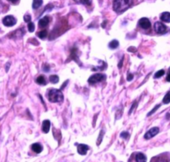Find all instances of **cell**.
Here are the masks:
<instances>
[{
    "label": "cell",
    "instance_id": "obj_1",
    "mask_svg": "<svg viewBox=\"0 0 170 162\" xmlns=\"http://www.w3.org/2000/svg\"><path fill=\"white\" fill-rule=\"evenodd\" d=\"M133 4V0H114V10L117 13H123L129 9Z\"/></svg>",
    "mask_w": 170,
    "mask_h": 162
},
{
    "label": "cell",
    "instance_id": "obj_2",
    "mask_svg": "<svg viewBox=\"0 0 170 162\" xmlns=\"http://www.w3.org/2000/svg\"><path fill=\"white\" fill-rule=\"evenodd\" d=\"M49 99L50 102H62L63 100V95L59 90L52 89L49 92Z\"/></svg>",
    "mask_w": 170,
    "mask_h": 162
},
{
    "label": "cell",
    "instance_id": "obj_3",
    "mask_svg": "<svg viewBox=\"0 0 170 162\" xmlns=\"http://www.w3.org/2000/svg\"><path fill=\"white\" fill-rule=\"evenodd\" d=\"M105 78H106V77H105L104 75H102V74H96V75H92L89 79H88V83L91 84V85H94V84H96V83H99V82L104 80Z\"/></svg>",
    "mask_w": 170,
    "mask_h": 162
},
{
    "label": "cell",
    "instance_id": "obj_4",
    "mask_svg": "<svg viewBox=\"0 0 170 162\" xmlns=\"http://www.w3.org/2000/svg\"><path fill=\"white\" fill-rule=\"evenodd\" d=\"M17 23V19L12 15H8V16H6L5 18H4L3 19V23L7 26V27H12L13 25H15Z\"/></svg>",
    "mask_w": 170,
    "mask_h": 162
},
{
    "label": "cell",
    "instance_id": "obj_5",
    "mask_svg": "<svg viewBox=\"0 0 170 162\" xmlns=\"http://www.w3.org/2000/svg\"><path fill=\"white\" fill-rule=\"evenodd\" d=\"M154 30L158 33H164L167 31V27L161 22H156L154 23Z\"/></svg>",
    "mask_w": 170,
    "mask_h": 162
},
{
    "label": "cell",
    "instance_id": "obj_6",
    "mask_svg": "<svg viewBox=\"0 0 170 162\" xmlns=\"http://www.w3.org/2000/svg\"><path fill=\"white\" fill-rule=\"evenodd\" d=\"M159 132V128H158V127H154V128L150 129V130H148V132L144 135V138H145L146 140H149V139H151V138H153L154 136H155Z\"/></svg>",
    "mask_w": 170,
    "mask_h": 162
},
{
    "label": "cell",
    "instance_id": "obj_7",
    "mask_svg": "<svg viewBox=\"0 0 170 162\" xmlns=\"http://www.w3.org/2000/svg\"><path fill=\"white\" fill-rule=\"evenodd\" d=\"M138 24L139 26L143 28V29H148L151 27V23L148 20L147 18H142L139 21H138Z\"/></svg>",
    "mask_w": 170,
    "mask_h": 162
},
{
    "label": "cell",
    "instance_id": "obj_8",
    "mask_svg": "<svg viewBox=\"0 0 170 162\" xmlns=\"http://www.w3.org/2000/svg\"><path fill=\"white\" fill-rule=\"evenodd\" d=\"M88 150H89V147H88L87 145L80 144V145H78V152L80 155H82V156L86 155Z\"/></svg>",
    "mask_w": 170,
    "mask_h": 162
},
{
    "label": "cell",
    "instance_id": "obj_9",
    "mask_svg": "<svg viewBox=\"0 0 170 162\" xmlns=\"http://www.w3.org/2000/svg\"><path fill=\"white\" fill-rule=\"evenodd\" d=\"M49 18L47 16L44 17V18H42L39 22V25L40 28H45L48 26V24H49Z\"/></svg>",
    "mask_w": 170,
    "mask_h": 162
},
{
    "label": "cell",
    "instance_id": "obj_10",
    "mask_svg": "<svg viewBox=\"0 0 170 162\" xmlns=\"http://www.w3.org/2000/svg\"><path fill=\"white\" fill-rule=\"evenodd\" d=\"M160 19L165 23H170V13L169 12H164L161 14Z\"/></svg>",
    "mask_w": 170,
    "mask_h": 162
},
{
    "label": "cell",
    "instance_id": "obj_11",
    "mask_svg": "<svg viewBox=\"0 0 170 162\" xmlns=\"http://www.w3.org/2000/svg\"><path fill=\"white\" fill-rule=\"evenodd\" d=\"M50 129V121L49 120H48V119H46V120H44V122H43V126H42V130L44 131V133H48Z\"/></svg>",
    "mask_w": 170,
    "mask_h": 162
},
{
    "label": "cell",
    "instance_id": "obj_12",
    "mask_svg": "<svg viewBox=\"0 0 170 162\" xmlns=\"http://www.w3.org/2000/svg\"><path fill=\"white\" fill-rule=\"evenodd\" d=\"M32 150L35 153L39 154V153H41L42 151H43V146H41L40 144H39V143H35V144H33V146H32Z\"/></svg>",
    "mask_w": 170,
    "mask_h": 162
},
{
    "label": "cell",
    "instance_id": "obj_13",
    "mask_svg": "<svg viewBox=\"0 0 170 162\" xmlns=\"http://www.w3.org/2000/svg\"><path fill=\"white\" fill-rule=\"evenodd\" d=\"M136 161L137 162H146L147 157L145 156L143 153H138L136 155Z\"/></svg>",
    "mask_w": 170,
    "mask_h": 162
},
{
    "label": "cell",
    "instance_id": "obj_14",
    "mask_svg": "<svg viewBox=\"0 0 170 162\" xmlns=\"http://www.w3.org/2000/svg\"><path fill=\"white\" fill-rule=\"evenodd\" d=\"M43 4V0H33V9H37L39 7Z\"/></svg>",
    "mask_w": 170,
    "mask_h": 162
},
{
    "label": "cell",
    "instance_id": "obj_15",
    "mask_svg": "<svg viewBox=\"0 0 170 162\" xmlns=\"http://www.w3.org/2000/svg\"><path fill=\"white\" fill-rule=\"evenodd\" d=\"M37 83L39 84V85H46L47 83H46V80H45V78H44L43 75H40L39 76L38 78H37Z\"/></svg>",
    "mask_w": 170,
    "mask_h": 162
},
{
    "label": "cell",
    "instance_id": "obj_16",
    "mask_svg": "<svg viewBox=\"0 0 170 162\" xmlns=\"http://www.w3.org/2000/svg\"><path fill=\"white\" fill-rule=\"evenodd\" d=\"M47 34H48V32L46 30H43V31H40L37 33V35L39 36V38H40L41 39H44V38L47 37Z\"/></svg>",
    "mask_w": 170,
    "mask_h": 162
},
{
    "label": "cell",
    "instance_id": "obj_17",
    "mask_svg": "<svg viewBox=\"0 0 170 162\" xmlns=\"http://www.w3.org/2000/svg\"><path fill=\"white\" fill-rule=\"evenodd\" d=\"M49 80L51 83H53V84H56V83H58V82H59V76L54 75L50 76Z\"/></svg>",
    "mask_w": 170,
    "mask_h": 162
},
{
    "label": "cell",
    "instance_id": "obj_18",
    "mask_svg": "<svg viewBox=\"0 0 170 162\" xmlns=\"http://www.w3.org/2000/svg\"><path fill=\"white\" fill-rule=\"evenodd\" d=\"M109 46L110 49H116V48H118V46H119V42H118L117 40H113V41L110 42Z\"/></svg>",
    "mask_w": 170,
    "mask_h": 162
},
{
    "label": "cell",
    "instance_id": "obj_19",
    "mask_svg": "<svg viewBox=\"0 0 170 162\" xmlns=\"http://www.w3.org/2000/svg\"><path fill=\"white\" fill-rule=\"evenodd\" d=\"M163 103L164 104H169V103H170V91H169L165 95L164 98L163 99Z\"/></svg>",
    "mask_w": 170,
    "mask_h": 162
},
{
    "label": "cell",
    "instance_id": "obj_20",
    "mask_svg": "<svg viewBox=\"0 0 170 162\" xmlns=\"http://www.w3.org/2000/svg\"><path fill=\"white\" fill-rule=\"evenodd\" d=\"M74 1L78 4H85V5H90L91 4L90 0H74Z\"/></svg>",
    "mask_w": 170,
    "mask_h": 162
},
{
    "label": "cell",
    "instance_id": "obj_21",
    "mask_svg": "<svg viewBox=\"0 0 170 162\" xmlns=\"http://www.w3.org/2000/svg\"><path fill=\"white\" fill-rule=\"evenodd\" d=\"M165 74V71L164 70H159L154 75V79H158V78H160L161 76H163Z\"/></svg>",
    "mask_w": 170,
    "mask_h": 162
},
{
    "label": "cell",
    "instance_id": "obj_22",
    "mask_svg": "<svg viewBox=\"0 0 170 162\" xmlns=\"http://www.w3.org/2000/svg\"><path fill=\"white\" fill-rule=\"evenodd\" d=\"M28 31H29V32H33V31H34V28H35L34 23H31V22H29V23H28Z\"/></svg>",
    "mask_w": 170,
    "mask_h": 162
},
{
    "label": "cell",
    "instance_id": "obj_23",
    "mask_svg": "<svg viewBox=\"0 0 170 162\" xmlns=\"http://www.w3.org/2000/svg\"><path fill=\"white\" fill-rule=\"evenodd\" d=\"M159 107H160V104H158V105H156V106H155V107L154 108V109H153V110H152L151 112H149V113L148 114V116H150L151 114H154V112H155V111H156V110H157V109H158L159 108Z\"/></svg>",
    "mask_w": 170,
    "mask_h": 162
},
{
    "label": "cell",
    "instance_id": "obj_24",
    "mask_svg": "<svg viewBox=\"0 0 170 162\" xmlns=\"http://www.w3.org/2000/svg\"><path fill=\"white\" fill-rule=\"evenodd\" d=\"M23 19H24V21L25 22L29 23V22L31 21V16H30V15H28V14H27V15H25V16H24Z\"/></svg>",
    "mask_w": 170,
    "mask_h": 162
},
{
    "label": "cell",
    "instance_id": "obj_25",
    "mask_svg": "<svg viewBox=\"0 0 170 162\" xmlns=\"http://www.w3.org/2000/svg\"><path fill=\"white\" fill-rule=\"evenodd\" d=\"M120 136L122 137V138H124V139L126 138V139H127V138H128V136H129V134H128V132H123V133H122V134L120 135Z\"/></svg>",
    "mask_w": 170,
    "mask_h": 162
},
{
    "label": "cell",
    "instance_id": "obj_26",
    "mask_svg": "<svg viewBox=\"0 0 170 162\" xmlns=\"http://www.w3.org/2000/svg\"><path fill=\"white\" fill-rule=\"evenodd\" d=\"M136 105H137V103L134 102V104H133V105L132 106L131 109H130V110H129V114H131L132 112H133V109L135 108V106H136Z\"/></svg>",
    "mask_w": 170,
    "mask_h": 162
},
{
    "label": "cell",
    "instance_id": "obj_27",
    "mask_svg": "<svg viewBox=\"0 0 170 162\" xmlns=\"http://www.w3.org/2000/svg\"><path fill=\"white\" fill-rule=\"evenodd\" d=\"M133 75H131V74H129L128 75V78H127V80L128 81H131L132 80H133Z\"/></svg>",
    "mask_w": 170,
    "mask_h": 162
},
{
    "label": "cell",
    "instance_id": "obj_28",
    "mask_svg": "<svg viewBox=\"0 0 170 162\" xmlns=\"http://www.w3.org/2000/svg\"><path fill=\"white\" fill-rule=\"evenodd\" d=\"M128 51L129 52H136V49L135 48H132V47H130V48H128Z\"/></svg>",
    "mask_w": 170,
    "mask_h": 162
},
{
    "label": "cell",
    "instance_id": "obj_29",
    "mask_svg": "<svg viewBox=\"0 0 170 162\" xmlns=\"http://www.w3.org/2000/svg\"><path fill=\"white\" fill-rule=\"evenodd\" d=\"M166 80H167V81H169V82H170V69H169V73H168V75H167V78H166Z\"/></svg>",
    "mask_w": 170,
    "mask_h": 162
},
{
    "label": "cell",
    "instance_id": "obj_30",
    "mask_svg": "<svg viewBox=\"0 0 170 162\" xmlns=\"http://www.w3.org/2000/svg\"><path fill=\"white\" fill-rule=\"evenodd\" d=\"M103 134H104V131H101V134H100V140H99L98 145H99V144H100V142H101V141H102V138H103Z\"/></svg>",
    "mask_w": 170,
    "mask_h": 162
},
{
    "label": "cell",
    "instance_id": "obj_31",
    "mask_svg": "<svg viewBox=\"0 0 170 162\" xmlns=\"http://www.w3.org/2000/svg\"><path fill=\"white\" fill-rule=\"evenodd\" d=\"M123 58L121 60V61L119 62V68H121L122 67V65H123Z\"/></svg>",
    "mask_w": 170,
    "mask_h": 162
},
{
    "label": "cell",
    "instance_id": "obj_32",
    "mask_svg": "<svg viewBox=\"0 0 170 162\" xmlns=\"http://www.w3.org/2000/svg\"><path fill=\"white\" fill-rule=\"evenodd\" d=\"M9 2H11V3H13V4H17L19 0H8Z\"/></svg>",
    "mask_w": 170,
    "mask_h": 162
}]
</instances>
